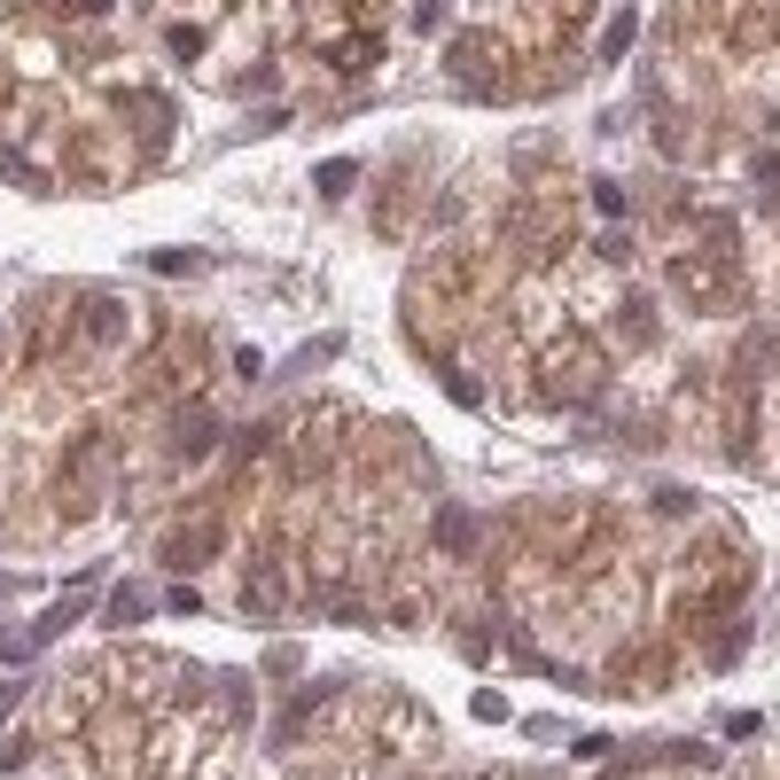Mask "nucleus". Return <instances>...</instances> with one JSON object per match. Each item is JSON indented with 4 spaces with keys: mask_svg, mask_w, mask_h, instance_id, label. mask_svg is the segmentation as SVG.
<instances>
[{
    "mask_svg": "<svg viewBox=\"0 0 780 780\" xmlns=\"http://www.w3.org/2000/svg\"><path fill=\"white\" fill-rule=\"evenodd\" d=\"M711 242H718V250H686L679 266H671V289H679L686 305H726V297H734V227L711 219Z\"/></svg>",
    "mask_w": 780,
    "mask_h": 780,
    "instance_id": "obj_1",
    "label": "nucleus"
},
{
    "mask_svg": "<svg viewBox=\"0 0 780 780\" xmlns=\"http://www.w3.org/2000/svg\"><path fill=\"white\" fill-rule=\"evenodd\" d=\"M547 398L554 406H593L601 398V352H593V343H554V352H547Z\"/></svg>",
    "mask_w": 780,
    "mask_h": 780,
    "instance_id": "obj_2",
    "label": "nucleus"
},
{
    "mask_svg": "<svg viewBox=\"0 0 780 780\" xmlns=\"http://www.w3.org/2000/svg\"><path fill=\"white\" fill-rule=\"evenodd\" d=\"M507 234L524 242V257H554V250H570V211L562 204H547V211L539 204H515L507 211Z\"/></svg>",
    "mask_w": 780,
    "mask_h": 780,
    "instance_id": "obj_3",
    "label": "nucleus"
},
{
    "mask_svg": "<svg viewBox=\"0 0 780 780\" xmlns=\"http://www.w3.org/2000/svg\"><path fill=\"white\" fill-rule=\"evenodd\" d=\"M242 609H250V617H282V609H289V562H282V554H257V562H250Z\"/></svg>",
    "mask_w": 780,
    "mask_h": 780,
    "instance_id": "obj_4",
    "label": "nucleus"
},
{
    "mask_svg": "<svg viewBox=\"0 0 780 780\" xmlns=\"http://www.w3.org/2000/svg\"><path fill=\"white\" fill-rule=\"evenodd\" d=\"M726 24H734V40L765 47V40H780V0H726Z\"/></svg>",
    "mask_w": 780,
    "mask_h": 780,
    "instance_id": "obj_5",
    "label": "nucleus"
},
{
    "mask_svg": "<svg viewBox=\"0 0 780 780\" xmlns=\"http://www.w3.org/2000/svg\"><path fill=\"white\" fill-rule=\"evenodd\" d=\"M211 547H219V515H204V524H188V531H172V539H164V562H172V570H196Z\"/></svg>",
    "mask_w": 780,
    "mask_h": 780,
    "instance_id": "obj_6",
    "label": "nucleus"
},
{
    "mask_svg": "<svg viewBox=\"0 0 780 780\" xmlns=\"http://www.w3.org/2000/svg\"><path fill=\"white\" fill-rule=\"evenodd\" d=\"M118 336H125V305H118V297H86V343L110 352Z\"/></svg>",
    "mask_w": 780,
    "mask_h": 780,
    "instance_id": "obj_7",
    "label": "nucleus"
},
{
    "mask_svg": "<svg viewBox=\"0 0 780 780\" xmlns=\"http://www.w3.org/2000/svg\"><path fill=\"white\" fill-rule=\"evenodd\" d=\"M86 601H95V578H78V585H70V593L55 601V609H47V617L32 625V633H40V648H47V640H55L63 625H78V617H86Z\"/></svg>",
    "mask_w": 780,
    "mask_h": 780,
    "instance_id": "obj_8",
    "label": "nucleus"
},
{
    "mask_svg": "<svg viewBox=\"0 0 780 780\" xmlns=\"http://www.w3.org/2000/svg\"><path fill=\"white\" fill-rule=\"evenodd\" d=\"M211 429H219L211 406H188L180 421H172V446H180V453H204V446H211Z\"/></svg>",
    "mask_w": 780,
    "mask_h": 780,
    "instance_id": "obj_9",
    "label": "nucleus"
},
{
    "mask_svg": "<svg viewBox=\"0 0 780 780\" xmlns=\"http://www.w3.org/2000/svg\"><path fill=\"white\" fill-rule=\"evenodd\" d=\"M438 539H446L453 554H476V539H484V531H476V515H461V507H446V515H438Z\"/></svg>",
    "mask_w": 780,
    "mask_h": 780,
    "instance_id": "obj_10",
    "label": "nucleus"
},
{
    "mask_svg": "<svg viewBox=\"0 0 780 780\" xmlns=\"http://www.w3.org/2000/svg\"><path fill=\"white\" fill-rule=\"evenodd\" d=\"M367 63H383V40H375V32L336 40V70H367Z\"/></svg>",
    "mask_w": 780,
    "mask_h": 780,
    "instance_id": "obj_11",
    "label": "nucleus"
},
{
    "mask_svg": "<svg viewBox=\"0 0 780 780\" xmlns=\"http://www.w3.org/2000/svg\"><path fill=\"white\" fill-rule=\"evenodd\" d=\"M149 609H156V601H149L141 585H118V593H110V625H141Z\"/></svg>",
    "mask_w": 780,
    "mask_h": 780,
    "instance_id": "obj_12",
    "label": "nucleus"
},
{
    "mask_svg": "<svg viewBox=\"0 0 780 780\" xmlns=\"http://www.w3.org/2000/svg\"><path fill=\"white\" fill-rule=\"evenodd\" d=\"M633 32H640V17H633V9H617V17H609V32H601V55H609V63H625Z\"/></svg>",
    "mask_w": 780,
    "mask_h": 780,
    "instance_id": "obj_13",
    "label": "nucleus"
},
{
    "mask_svg": "<svg viewBox=\"0 0 780 780\" xmlns=\"http://www.w3.org/2000/svg\"><path fill=\"white\" fill-rule=\"evenodd\" d=\"M352 180H360V164H352V156L320 164V196H352Z\"/></svg>",
    "mask_w": 780,
    "mask_h": 780,
    "instance_id": "obj_14",
    "label": "nucleus"
},
{
    "mask_svg": "<svg viewBox=\"0 0 780 780\" xmlns=\"http://www.w3.org/2000/svg\"><path fill=\"white\" fill-rule=\"evenodd\" d=\"M749 172L765 180V204H780V149H757V156H749Z\"/></svg>",
    "mask_w": 780,
    "mask_h": 780,
    "instance_id": "obj_15",
    "label": "nucleus"
},
{
    "mask_svg": "<svg viewBox=\"0 0 780 780\" xmlns=\"http://www.w3.org/2000/svg\"><path fill=\"white\" fill-rule=\"evenodd\" d=\"M32 656H40V633H32V625L0 640V663H32Z\"/></svg>",
    "mask_w": 780,
    "mask_h": 780,
    "instance_id": "obj_16",
    "label": "nucleus"
},
{
    "mask_svg": "<svg viewBox=\"0 0 780 780\" xmlns=\"http://www.w3.org/2000/svg\"><path fill=\"white\" fill-rule=\"evenodd\" d=\"M593 211L617 219V211H625V188H617V180H593Z\"/></svg>",
    "mask_w": 780,
    "mask_h": 780,
    "instance_id": "obj_17",
    "label": "nucleus"
},
{
    "mask_svg": "<svg viewBox=\"0 0 780 780\" xmlns=\"http://www.w3.org/2000/svg\"><path fill=\"white\" fill-rule=\"evenodd\" d=\"M188 266H204L196 250H156V274H188Z\"/></svg>",
    "mask_w": 780,
    "mask_h": 780,
    "instance_id": "obj_18",
    "label": "nucleus"
},
{
    "mask_svg": "<svg viewBox=\"0 0 780 780\" xmlns=\"http://www.w3.org/2000/svg\"><path fill=\"white\" fill-rule=\"evenodd\" d=\"M47 9H63V17H102L110 0H47Z\"/></svg>",
    "mask_w": 780,
    "mask_h": 780,
    "instance_id": "obj_19",
    "label": "nucleus"
},
{
    "mask_svg": "<svg viewBox=\"0 0 780 780\" xmlns=\"http://www.w3.org/2000/svg\"><path fill=\"white\" fill-rule=\"evenodd\" d=\"M414 24H421V32H438V24H446V0H421V9H414Z\"/></svg>",
    "mask_w": 780,
    "mask_h": 780,
    "instance_id": "obj_20",
    "label": "nucleus"
},
{
    "mask_svg": "<svg viewBox=\"0 0 780 780\" xmlns=\"http://www.w3.org/2000/svg\"><path fill=\"white\" fill-rule=\"evenodd\" d=\"M24 757H32V749H24V741H0V772H17V765H24Z\"/></svg>",
    "mask_w": 780,
    "mask_h": 780,
    "instance_id": "obj_21",
    "label": "nucleus"
},
{
    "mask_svg": "<svg viewBox=\"0 0 780 780\" xmlns=\"http://www.w3.org/2000/svg\"><path fill=\"white\" fill-rule=\"evenodd\" d=\"M17 703H24V686H0V718H9Z\"/></svg>",
    "mask_w": 780,
    "mask_h": 780,
    "instance_id": "obj_22",
    "label": "nucleus"
}]
</instances>
